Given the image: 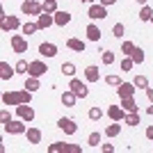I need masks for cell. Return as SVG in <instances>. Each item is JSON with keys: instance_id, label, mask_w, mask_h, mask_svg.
Here are the masks:
<instances>
[{"instance_id": "1", "label": "cell", "mask_w": 153, "mask_h": 153, "mask_svg": "<svg viewBox=\"0 0 153 153\" xmlns=\"http://www.w3.org/2000/svg\"><path fill=\"white\" fill-rule=\"evenodd\" d=\"M21 103H32V91L30 89H9L2 94V105H7V108H16V105H21Z\"/></svg>"}, {"instance_id": "2", "label": "cell", "mask_w": 153, "mask_h": 153, "mask_svg": "<svg viewBox=\"0 0 153 153\" xmlns=\"http://www.w3.org/2000/svg\"><path fill=\"white\" fill-rule=\"evenodd\" d=\"M48 153H82V146L66 144V142H53L51 146H48Z\"/></svg>"}, {"instance_id": "3", "label": "cell", "mask_w": 153, "mask_h": 153, "mask_svg": "<svg viewBox=\"0 0 153 153\" xmlns=\"http://www.w3.org/2000/svg\"><path fill=\"white\" fill-rule=\"evenodd\" d=\"M2 130H5L7 135H25L27 121H23V119H12L9 123H5V126H2Z\"/></svg>"}, {"instance_id": "4", "label": "cell", "mask_w": 153, "mask_h": 153, "mask_svg": "<svg viewBox=\"0 0 153 153\" xmlns=\"http://www.w3.org/2000/svg\"><path fill=\"white\" fill-rule=\"evenodd\" d=\"M21 12L25 14V16H39V14L44 12V2H39V0H23Z\"/></svg>"}, {"instance_id": "5", "label": "cell", "mask_w": 153, "mask_h": 153, "mask_svg": "<svg viewBox=\"0 0 153 153\" xmlns=\"http://www.w3.org/2000/svg\"><path fill=\"white\" fill-rule=\"evenodd\" d=\"M69 89L73 91V94L78 96V98H87L89 96V87H87V82H82V80H78L76 76L69 80Z\"/></svg>"}, {"instance_id": "6", "label": "cell", "mask_w": 153, "mask_h": 153, "mask_svg": "<svg viewBox=\"0 0 153 153\" xmlns=\"http://www.w3.org/2000/svg\"><path fill=\"white\" fill-rule=\"evenodd\" d=\"M87 16H89L91 21H103V19H108V7L101 5V2H94V5L87 7Z\"/></svg>"}, {"instance_id": "7", "label": "cell", "mask_w": 153, "mask_h": 153, "mask_svg": "<svg viewBox=\"0 0 153 153\" xmlns=\"http://www.w3.org/2000/svg\"><path fill=\"white\" fill-rule=\"evenodd\" d=\"M0 27H2V32L5 34H9V32H14V30H19V27H23L21 25V19L19 16H7V14H2V23H0Z\"/></svg>"}, {"instance_id": "8", "label": "cell", "mask_w": 153, "mask_h": 153, "mask_svg": "<svg viewBox=\"0 0 153 153\" xmlns=\"http://www.w3.org/2000/svg\"><path fill=\"white\" fill-rule=\"evenodd\" d=\"M9 44H12V51L16 53V55H23V53H27V39L23 37V34H12Z\"/></svg>"}, {"instance_id": "9", "label": "cell", "mask_w": 153, "mask_h": 153, "mask_svg": "<svg viewBox=\"0 0 153 153\" xmlns=\"http://www.w3.org/2000/svg\"><path fill=\"white\" fill-rule=\"evenodd\" d=\"M57 128L62 130L64 135H76L78 133V123L71 119V117H62V119H57Z\"/></svg>"}, {"instance_id": "10", "label": "cell", "mask_w": 153, "mask_h": 153, "mask_svg": "<svg viewBox=\"0 0 153 153\" xmlns=\"http://www.w3.org/2000/svg\"><path fill=\"white\" fill-rule=\"evenodd\" d=\"M16 117L27 123L34 121V108H30V103H21V105H16Z\"/></svg>"}, {"instance_id": "11", "label": "cell", "mask_w": 153, "mask_h": 153, "mask_svg": "<svg viewBox=\"0 0 153 153\" xmlns=\"http://www.w3.org/2000/svg\"><path fill=\"white\" fill-rule=\"evenodd\" d=\"M46 71H48V64H46V62H41V59H34V62H30V69H27V76L41 78V76H46Z\"/></svg>"}, {"instance_id": "12", "label": "cell", "mask_w": 153, "mask_h": 153, "mask_svg": "<svg viewBox=\"0 0 153 153\" xmlns=\"http://www.w3.org/2000/svg\"><path fill=\"white\" fill-rule=\"evenodd\" d=\"M37 25H39V30H48L51 25H55V14L41 12V14L37 16Z\"/></svg>"}, {"instance_id": "13", "label": "cell", "mask_w": 153, "mask_h": 153, "mask_svg": "<svg viewBox=\"0 0 153 153\" xmlns=\"http://www.w3.org/2000/svg\"><path fill=\"white\" fill-rule=\"evenodd\" d=\"M39 55L46 57V59L55 57V55H57V46L51 44V41H44V44H39Z\"/></svg>"}, {"instance_id": "14", "label": "cell", "mask_w": 153, "mask_h": 153, "mask_svg": "<svg viewBox=\"0 0 153 153\" xmlns=\"http://www.w3.org/2000/svg\"><path fill=\"white\" fill-rule=\"evenodd\" d=\"M25 137H27V144H32V146H37V144H41V137H44V133L39 130V128L30 126L25 130Z\"/></svg>"}, {"instance_id": "15", "label": "cell", "mask_w": 153, "mask_h": 153, "mask_svg": "<svg viewBox=\"0 0 153 153\" xmlns=\"http://www.w3.org/2000/svg\"><path fill=\"white\" fill-rule=\"evenodd\" d=\"M66 48H71L73 53H85L87 44H85V39H78V37H69V39H66Z\"/></svg>"}, {"instance_id": "16", "label": "cell", "mask_w": 153, "mask_h": 153, "mask_svg": "<svg viewBox=\"0 0 153 153\" xmlns=\"http://www.w3.org/2000/svg\"><path fill=\"white\" fill-rule=\"evenodd\" d=\"M85 80H87V82H98V80H101V69H98L96 64H89V66L85 69Z\"/></svg>"}, {"instance_id": "17", "label": "cell", "mask_w": 153, "mask_h": 153, "mask_svg": "<svg viewBox=\"0 0 153 153\" xmlns=\"http://www.w3.org/2000/svg\"><path fill=\"white\" fill-rule=\"evenodd\" d=\"M108 117L112 119V121H123V119H126V110H123L121 105H110L108 108Z\"/></svg>"}, {"instance_id": "18", "label": "cell", "mask_w": 153, "mask_h": 153, "mask_svg": "<svg viewBox=\"0 0 153 153\" xmlns=\"http://www.w3.org/2000/svg\"><path fill=\"white\" fill-rule=\"evenodd\" d=\"M135 91H137L135 82H121L119 87H117V94H119V98H126V96H135Z\"/></svg>"}, {"instance_id": "19", "label": "cell", "mask_w": 153, "mask_h": 153, "mask_svg": "<svg viewBox=\"0 0 153 153\" xmlns=\"http://www.w3.org/2000/svg\"><path fill=\"white\" fill-rule=\"evenodd\" d=\"M71 19H73V16H71L69 12H64V9H57V12H55V25H57V27L69 25Z\"/></svg>"}, {"instance_id": "20", "label": "cell", "mask_w": 153, "mask_h": 153, "mask_svg": "<svg viewBox=\"0 0 153 153\" xmlns=\"http://www.w3.org/2000/svg\"><path fill=\"white\" fill-rule=\"evenodd\" d=\"M16 76V69H14L9 62H0V78L2 80H12Z\"/></svg>"}, {"instance_id": "21", "label": "cell", "mask_w": 153, "mask_h": 153, "mask_svg": "<svg viewBox=\"0 0 153 153\" xmlns=\"http://www.w3.org/2000/svg\"><path fill=\"white\" fill-rule=\"evenodd\" d=\"M59 101H62L64 108H73V105H76V101H78V96L73 94L71 89H64V91H62V96H59Z\"/></svg>"}, {"instance_id": "22", "label": "cell", "mask_w": 153, "mask_h": 153, "mask_svg": "<svg viewBox=\"0 0 153 153\" xmlns=\"http://www.w3.org/2000/svg\"><path fill=\"white\" fill-rule=\"evenodd\" d=\"M85 34H87V39H89V41H94V44H98V41H101V27L94 25V23H89V25H87Z\"/></svg>"}, {"instance_id": "23", "label": "cell", "mask_w": 153, "mask_h": 153, "mask_svg": "<svg viewBox=\"0 0 153 153\" xmlns=\"http://www.w3.org/2000/svg\"><path fill=\"white\" fill-rule=\"evenodd\" d=\"M126 126H133V128H137L140 126V121H142V117H140V112L137 110H133V112H126Z\"/></svg>"}, {"instance_id": "24", "label": "cell", "mask_w": 153, "mask_h": 153, "mask_svg": "<svg viewBox=\"0 0 153 153\" xmlns=\"http://www.w3.org/2000/svg\"><path fill=\"white\" fill-rule=\"evenodd\" d=\"M126 112H133V110H137V101H135V96H126V98H121V103H119Z\"/></svg>"}, {"instance_id": "25", "label": "cell", "mask_w": 153, "mask_h": 153, "mask_svg": "<svg viewBox=\"0 0 153 153\" xmlns=\"http://www.w3.org/2000/svg\"><path fill=\"white\" fill-rule=\"evenodd\" d=\"M137 16H140L142 23H151V19H153V9H151L149 5H142V9H140V14H137Z\"/></svg>"}, {"instance_id": "26", "label": "cell", "mask_w": 153, "mask_h": 153, "mask_svg": "<svg viewBox=\"0 0 153 153\" xmlns=\"http://www.w3.org/2000/svg\"><path fill=\"white\" fill-rule=\"evenodd\" d=\"M25 89H30L32 94H34V91H39V89H41V82H39V78L27 76V78H25Z\"/></svg>"}, {"instance_id": "27", "label": "cell", "mask_w": 153, "mask_h": 153, "mask_svg": "<svg viewBox=\"0 0 153 153\" xmlns=\"http://www.w3.org/2000/svg\"><path fill=\"white\" fill-rule=\"evenodd\" d=\"M121 121H112L108 128H105V137H117V135L121 133V126H119Z\"/></svg>"}, {"instance_id": "28", "label": "cell", "mask_w": 153, "mask_h": 153, "mask_svg": "<svg viewBox=\"0 0 153 153\" xmlns=\"http://www.w3.org/2000/svg\"><path fill=\"white\" fill-rule=\"evenodd\" d=\"M101 62L105 64V66H112V64L117 62V55H114V51H103V55H101Z\"/></svg>"}, {"instance_id": "29", "label": "cell", "mask_w": 153, "mask_h": 153, "mask_svg": "<svg viewBox=\"0 0 153 153\" xmlns=\"http://www.w3.org/2000/svg\"><path fill=\"white\" fill-rule=\"evenodd\" d=\"M62 73L66 78H73L76 76V64L73 62H62Z\"/></svg>"}, {"instance_id": "30", "label": "cell", "mask_w": 153, "mask_h": 153, "mask_svg": "<svg viewBox=\"0 0 153 153\" xmlns=\"http://www.w3.org/2000/svg\"><path fill=\"white\" fill-rule=\"evenodd\" d=\"M112 37H114V39H123V37H126V25H123V23H114V27H112Z\"/></svg>"}, {"instance_id": "31", "label": "cell", "mask_w": 153, "mask_h": 153, "mask_svg": "<svg viewBox=\"0 0 153 153\" xmlns=\"http://www.w3.org/2000/svg\"><path fill=\"white\" fill-rule=\"evenodd\" d=\"M130 57H133L135 66H137V64H144V51H142L140 46H135V51H133V55H130Z\"/></svg>"}, {"instance_id": "32", "label": "cell", "mask_w": 153, "mask_h": 153, "mask_svg": "<svg viewBox=\"0 0 153 153\" xmlns=\"http://www.w3.org/2000/svg\"><path fill=\"white\" fill-rule=\"evenodd\" d=\"M14 69H16V73H23V76H27V69H30V62H25V59H19V62L14 64Z\"/></svg>"}, {"instance_id": "33", "label": "cell", "mask_w": 153, "mask_h": 153, "mask_svg": "<svg viewBox=\"0 0 153 153\" xmlns=\"http://www.w3.org/2000/svg\"><path fill=\"white\" fill-rule=\"evenodd\" d=\"M105 82H108L110 87H114V89H117V87H119V85H121L123 80H121L119 76H117V73H110V76H105Z\"/></svg>"}, {"instance_id": "34", "label": "cell", "mask_w": 153, "mask_h": 153, "mask_svg": "<svg viewBox=\"0 0 153 153\" xmlns=\"http://www.w3.org/2000/svg\"><path fill=\"white\" fill-rule=\"evenodd\" d=\"M87 144H89L91 149H98L101 146V133H91L89 137H87Z\"/></svg>"}, {"instance_id": "35", "label": "cell", "mask_w": 153, "mask_h": 153, "mask_svg": "<svg viewBox=\"0 0 153 153\" xmlns=\"http://www.w3.org/2000/svg\"><path fill=\"white\" fill-rule=\"evenodd\" d=\"M37 30H39V25H37V23H30V21H27V23H23V27H21V32H23V34H27V37H30V34H34Z\"/></svg>"}, {"instance_id": "36", "label": "cell", "mask_w": 153, "mask_h": 153, "mask_svg": "<svg viewBox=\"0 0 153 153\" xmlns=\"http://www.w3.org/2000/svg\"><path fill=\"white\" fill-rule=\"evenodd\" d=\"M133 82H135V87H137V89H146V87H149V78H146V76H135Z\"/></svg>"}, {"instance_id": "37", "label": "cell", "mask_w": 153, "mask_h": 153, "mask_svg": "<svg viewBox=\"0 0 153 153\" xmlns=\"http://www.w3.org/2000/svg\"><path fill=\"white\" fill-rule=\"evenodd\" d=\"M87 117H89L91 121H98V119H103V110H101V108H89Z\"/></svg>"}, {"instance_id": "38", "label": "cell", "mask_w": 153, "mask_h": 153, "mask_svg": "<svg viewBox=\"0 0 153 153\" xmlns=\"http://www.w3.org/2000/svg\"><path fill=\"white\" fill-rule=\"evenodd\" d=\"M121 71H133V66H135V62H133V57H128V55H123V59H121Z\"/></svg>"}, {"instance_id": "39", "label": "cell", "mask_w": 153, "mask_h": 153, "mask_svg": "<svg viewBox=\"0 0 153 153\" xmlns=\"http://www.w3.org/2000/svg\"><path fill=\"white\" fill-rule=\"evenodd\" d=\"M133 51H135V44H133V41H123V44H121V55H128V57H130Z\"/></svg>"}, {"instance_id": "40", "label": "cell", "mask_w": 153, "mask_h": 153, "mask_svg": "<svg viewBox=\"0 0 153 153\" xmlns=\"http://www.w3.org/2000/svg\"><path fill=\"white\" fill-rule=\"evenodd\" d=\"M44 12L55 14L57 12V0H44Z\"/></svg>"}, {"instance_id": "41", "label": "cell", "mask_w": 153, "mask_h": 153, "mask_svg": "<svg viewBox=\"0 0 153 153\" xmlns=\"http://www.w3.org/2000/svg\"><path fill=\"white\" fill-rule=\"evenodd\" d=\"M12 121V114H9V110H0V123H2V126H5V123H9Z\"/></svg>"}, {"instance_id": "42", "label": "cell", "mask_w": 153, "mask_h": 153, "mask_svg": "<svg viewBox=\"0 0 153 153\" xmlns=\"http://www.w3.org/2000/svg\"><path fill=\"white\" fill-rule=\"evenodd\" d=\"M101 151L103 153H114L117 149H114V144H101Z\"/></svg>"}, {"instance_id": "43", "label": "cell", "mask_w": 153, "mask_h": 153, "mask_svg": "<svg viewBox=\"0 0 153 153\" xmlns=\"http://www.w3.org/2000/svg\"><path fill=\"white\" fill-rule=\"evenodd\" d=\"M144 135H146V140L153 142V126H146V133H144Z\"/></svg>"}, {"instance_id": "44", "label": "cell", "mask_w": 153, "mask_h": 153, "mask_svg": "<svg viewBox=\"0 0 153 153\" xmlns=\"http://www.w3.org/2000/svg\"><path fill=\"white\" fill-rule=\"evenodd\" d=\"M101 5H105V7H112V5H117V0H98Z\"/></svg>"}, {"instance_id": "45", "label": "cell", "mask_w": 153, "mask_h": 153, "mask_svg": "<svg viewBox=\"0 0 153 153\" xmlns=\"http://www.w3.org/2000/svg\"><path fill=\"white\" fill-rule=\"evenodd\" d=\"M144 91H146V98H149V103H153V89H151V87H146Z\"/></svg>"}, {"instance_id": "46", "label": "cell", "mask_w": 153, "mask_h": 153, "mask_svg": "<svg viewBox=\"0 0 153 153\" xmlns=\"http://www.w3.org/2000/svg\"><path fill=\"white\" fill-rule=\"evenodd\" d=\"M146 114H151V117H153V103H151V105L146 108Z\"/></svg>"}, {"instance_id": "47", "label": "cell", "mask_w": 153, "mask_h": 153, "mask_svg": "<svg viewBox=\"0 0 153 153\" xmlns=\"http://www.w3.org/2000/svg\"><path fill=\"white\" fill-rule=\"evenodd\" d=\"M94 2H96V0H82V5H87V7H89V5H94Z\"/></svg>"}, {"instance_id": "48", "label": "cell", "mask_w": 153, "mask_h": 153, "mask_svg": "<svg viewBox=\"0 0 153 153\" xmlns=\"http://www.w3.org/2000/svg\"><path fill=\"white\" fill-rule=\"evenodd\" d=\"M135 2H140V5H146V0H135Z\"/></svg>"}, {"instance_id": "49", "label": "cell", "mask_w": 153, "mask_h": 153, "mask_svg": "<svg viewBox=\"0 0 153 153\" xmlns=\"http://www.w3.org/2000/svg\"><path fill=\"white\" fill-rule=\"evenodd\" d=\"M151 23H153V19H151Z\"/></svg>"}]
</instances>
